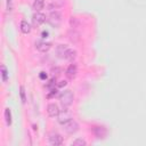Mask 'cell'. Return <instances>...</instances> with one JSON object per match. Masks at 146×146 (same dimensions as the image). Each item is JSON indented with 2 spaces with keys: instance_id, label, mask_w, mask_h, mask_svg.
I'll use <instances>...</instances> for the list:
<instances>
[{
  "instance_id": "6da1fadb",
  "label": "cell",
  "mask_w": 146,
  "mask_h": 146,
  "mask_svg": "<svg viewBox=\"0 0 146 146\" xmlns=\"http://www.w3.org/2000/svg\"><path fill=\"white\" fill-rule=\"evenodd\" d=\"M74 100V95L71 90H64L60 95H59V102L62 104L63 107H68L72 105Z\"/></svg>"
},
{
  "instance_id": "7a4b0ae2",
  "label": "cell",
  "mask_w": 146,
  "mask_h": 146,
  "mask_svg": "<svg viewBox=\"0 0 146 146\" xmlns=\"http://www.w3.org/2000/svg\"><path fill=\"white\" fill-rule=\"evenodd\" d=\"M47 21H48V23H49L51 26L57 27V26H59L60 23H62V14H60L59 11H57V10H52V11L49 14Z\"/></svg>"
},
{
  "instance_id": "3957f363",
  "label": "cell",
  "mask_w": 146,
  "mask_h": 146,
  "mask_svg": "<svg viewBox=\"0 0 146 146\" xmlns=\"http://www.w3.org/2000/svg\"><path fill=\"white\" fill-rule=\"evenodd\" d=\"M57 120H58V122L60 124H64L67 121L72 120V113L67 110V107H63V110L59 111V113L57 115Z\"/></svg>"
},
{
  "instance_id": "277c9868",
  "label": "cell",
  "mask_w": 146,
  "mask_h": 146,
  "mask_svg": "<svg viewBox=\"0 0 146 146\" xmlns=\"http://www.w3.org/2000/svg\"><path fill=\"white\" fill-rule=\"evenodd\" d=\"M63 129H64L67 133L72 135V133H75V132L79 130V124H78L76 121H74V120H70V121H67L66 123L63 124Z\"/></svg>"
},
{
  "instance_id": "5b68a950",
  "label": "cell",
  "mask_w": 146,
  "mask_h": 146,
  "mask_svg": "<svg viewBox=\"0 0 146 146\" xmlns=\"http://www.w3.org/2000/svg\"><path fill=\"white\" fill-rule=\"evenodd\" d=\"M49 144L52 145V146H58V145H62L63 144V137L59 135V133H50L49 135Z\"/></svg>"
},
{
  "instance_id": "8992f818",
  "label": "cell",
  "mask_w": 146,
  "mask_h": 146,
  "mask_svg": "<svg viewBox=\"0 0 146 146\" xmlns=\"http://www.w3.org/2000/svg\"><path fill=\"white\" fill-rule=\"evenodd\" d=\"M63 58H65L68 62H73L76 58V51L74 49H72V48H67L66 47V49L64 51V55H63Z\"/></svg>"
},
{
  "instance_id": "52a82bcc",
  "label": "cell",
  "mask_w": 146,
  "mask_h": 146,
  "mask_svg": "<svg viewBox=\"0 0 146 146\" xmlns=\"http://www.w3.org/2000/svg\"><path fill=\"white\" fill-rule=\"evenodd\" d=\"M76 73H78V66L75 64H71L67 68H66V76L70 79V80H73L75 76H76Z\"/></svg>"
},
{
  "instance_id": "ba28073f",
  "label": "cell",
  "mask_w": 146,
  "mask_h": 146,
  "mask_svg": "<svg viewBox=\"0 0 146 146\" xmlns=\"http://www.w3.org/2000/svg\"><path fill=\"white\" fill-rule=\"evenodd\" d=\"M51 47V43L50 42H46V41H36L35 42V48L41 51V52H46L50 49Z\"/></svg>"
},
{
  "instance_id": "9c48e42d",
  "label": "cell",
  "mask_w": 146,
  "mask_h": 146,
  "mask_svg": "<svg viewBox=\"0 0 146 146\" xmlns=\"http://www.w3.org/2000/svg\"><path fill=\"white\" fill-rule=\"evenodd\" d=\"M47 113H48V115H49V116H51V117L57 116V115H58V113H59L58 106H57L56 104H54V103L49 104V105L47 106Z\"/></svg>"
},
{
  "instance_id": "30bf717a",
  "label": "cell",
  "mask_w": 146,
  "mask_h": 146,
  "mask_svg": "<svg viewBox=\"0 0 146 146\" xmlns=\"http://www.w3.org/2000/svg\"><path fill=\"white\" fill-rule=\"evenodd\" d=\"M94 133L97 138H104L106 135H107V130L105 127H94Z\"/></svg>"
},
{
  "instance_id": "8fae6325",
  "label": "cell",
  "mask_w": 146,
  "mask_h": 146,
  "mask_svg": "<svg viewBox=\"0 0 146 146\" xmlns=\"http://www.w3.org/2000/svg\"><path fill=\"white\" fill-rule=\"evenodd\" d=\"M44 22H46V15H43L42 13L36 11V13L33 15V23H34L35 25H40V24H42V23H44Z\"/></svg>"
},
{
  "instance_id": "7c38bea8",
  "label": "cell",
  "mask_w": 146,
  "mask_h": 146,
  "mask_svg": "<svg viewBox=\"0 0 146 146\" xmlns=\"http://www.w3.org/2000/svg\"><path fill=\"white\" fill-rule=\"evenodd\" d=\"M68 39L72 41V42H78L80 40V34L74 30L72 29L70 32H68Z\"/></svg>"
},
{
  "instance_id": "4fadbf2b",
  "label": "cell",
  "mask_w": 146,
  "mask_h": 146,
  "mask_svg": "<svg viewBox=\"0 0 146 146\" xmlns=\"http://www.w3.org/2000/svg\"><path fill=\"white\" fill-rule=\"evenodd\" d=\"M21 31H22L23 33H25V34L30 33V31H31V25H30L26 21H22V22H21Z\"/></svg>"
},
{
  "instance_id": "5bb4252c",
  "label": "cell",
  "mask_w": 146,
  "mask_h": 146,
  "mask_svg": "<svg viewBox=\"0 0 146 146\" xmlns=\"http://www.w3.org/2000/svg\"><path fill=\"white\" fill-rule=\"evenodd\" d=\"M44 6V0H34L33 2V9L35 11H40Z\"/></svg>"
},
{
  "instance_id": "9a60e30c",
  "label": "cell",
  "mask_w": 146,
  "mask_h": 146,
  "mask_svg": "<svg viewBox=\"0 0 146 146\" xmlns=\"http://www.w3.org/2000/svg\"><path fill=\"white\" fill-rule=\"evenodd\" d=\"M5 120H6L7 125H10L11 124V114H10V110L9 108H6L5 110Z\"/></svg>"
},
{
  "instance_id": "2e32d148",
  "label": "cell",
  "mask_w": 146,
  "mask_h": 146,
  "mask_svg": "<svg viewBox=\"0 0 146 146\" xmlns=\"http://www.w3.org/2000/svg\"><path fill=\"white\" fill-rule=\"evenodd\" d=\"M1 74H2V80H3V82H6V81L8 80V71H7V68H6L5 65H1Z\"/></svg>"
},
{
  "instance_id": "e0dca14e",
  "label": "cell",
  "mask_w": 146,
  "mask_h": 146,
  "mask_svg": "<svg viewBox=\"0 0 146 146\" xmlns=\"http://www.w3.org/2000/svg\"><path fill=\"white\" fill-rule=\"evenodd\" d=\"M72 145H73V146H84V145H87V143H86V140H83V139H81V138H78V139H75V140L72 143Z\"/></svg>"
},
{
  "instance_id": "ac0fdd59",
  "label": "cell",
  "mask_w": 146,
  "mask_h": 146,
  "mask_svg": "<svg viewBox=\"0 0 146 146\" xmlns=\"http://www.w3.org/2000/svg\"><path fill=\"white\" fill-rule=\"evenodd\" d=\"M19 94H21V98H22V102H23V103H25V102H26V97H25L24 87H21V91H19Z\"/></svg>"
},
{
  "instance_id": "d6986e66",
  "label": "cell",
  "mask_w": 146,
  "mask_h": 146,
  "mask_svg": "<svg viewBox=\"0 0 146 146\" xmlns=\"http://www.w3.org/2000/svg\"><path fill=\"white\" fill-rule=\"evenodd\" d=\"M6 3H7V10L10 11L13 9V1L11 0H6Z\"/></svg>"
},
{
  "instance_id": "ffe728a7",
  "label": "cell",
  "mask_w": 146,
  "mask_h": 146,
  "mask_svg": "<svg viewBox=\"0 0 146 146\" xmlns=\"http://www.w3.org/2000/svg\"><path fill=\"white\" fill-rule=\"evenodd\" d=\"M39 78H40L41 80H46V79H47V73H46V72H43V71H42V72H40Z\"/></svg>"
},
{
  "instance_id": "44dd1931",
  "label": "cell",
  "mask_w": 146,
  "mask_h": 146,
  "mask_svg": "<svg viewBox=\"0 0 146 146\" xmlns=\"http://www.w3.org/2000/svg\"><path fill=\"white\" fill-rule=\"evenodd\" d=\"M57 86H58V87H64V86H66V81H65V80H60V81L57 83Z\"/></svg>"
},
{
  "instance_id": "7402d4cb",
  "label": "cell",
  "mask_w": 146,
  "mask_h": 146,
  "mask_svg": "<svg viewBox=\"0 0 146 146\" xmlns=\"http://www.w3.org/2000/svg\"><path fill=\"white\" fill-rule=\"evenodd\" d=\"M48 36V32L47 31H43L42 32V38H47Z\"/></svg>"
}]
</instances>
